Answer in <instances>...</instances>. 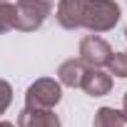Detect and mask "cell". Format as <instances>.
Returning <instances> with one entry per match:
<instances>
[{
	"label": "cell",
	"mask_w": 127,
	"mask_h": 127,
	"mask_svg": "<svg viewBox=\"0 0 127 127\" xmlns=\"http://www.w3.org/2000/svg\"><path fill=\"white\" fill-rule=\"evenodd\" d=\"M122 107H125V112H127V92H125V97H122Z\"/></svg>",
	"instance_id": "obj_13"
},
{
	"label": "cell",
	"mask_w": 127,
	"mask_h": 127,
	"mask_svg": "<svg viewBox=\"0 0 127 127\" xmlns=\"http://www.w3.org/2000/svg\"><path fill=\"white\" fill-rule=\"evenodd\" d=\"M117 127H127V122H122V125H117Z\"/></svg>",
	"instance_id": "obj_15"
},
{
	"label": "cell",
	"mask_w": 127,
	"mask_h": 127,
	"mask_svg": "<svg viewBox=\"0 0 127 127\" xmlns=\"http://www.w3.org/2000/svg\"><path fill=\"white\" fill-rule=\"evenodd\" d=\"M125 37H127V30H125Z\"/></svg>",
	"instance_id": "obj_17"
},
{
	"label": "cell",
	"mask_w": 127,
	"mask_h": 127,
	"mask_svg": "<svg viewBox=\"0 0 127 127\" xmlns=\"http://www.w3.org/2000/svg\"><path fill=\"white\" fill-rule=\"evenodd\" d=\"M13 102V87L5 82V80H0V115H3Z\"/></svg>",
	"instance_id": "obj_12"
},
{
	"label": "cell",
	"mask_w": 127,
	"mask_h": 127,
	"mask_svg": "<svg viewBox=\"0 0 127 127\" xmlns=\"http://www.w3.org/2000/svg\"><path fill=\"white\" fill-rule=\"evenodd\" d=\"M107 70L115 77H127V52H112L107 60Z\"/></svg>",
	"instance_id": "obj_11"
},
{
	"label": "cell",
	"mask_w": 127,
	"mask_h": 127,
	"mask_svg": "<svg viewBox=\"0 0 127 127\" xmlns=\"http://www.w3.org/2000/svg\"><path fill=\"white\" fill-rule=\"evenodd\" d=\"M80 87H82L90 97H105V95L112 90V77H110V72H102L100 67H87V72H85Z\"/></svg>",
	"instance_id": "obj_6"
},
{
	"label": "cell",
	"mask_w": 127,
	"mask_h": 127,
	"mask_svg": "<svg viewBox=\"0 0 127 127\" xmlns=\"http://www.w3.org/2000/svg\"><path fill=\"white\" fill-rule=\"evenodd\" d=\"M15 10H18L15 30L32 32V30H37V28L47 20V15L52 13V0H18V3H15Z\"/></svg>",
	"instance_id": "obj_3"
},
{
	"label": "cell",
	"mask_w": 127,
	"mask_h": 127,
	"mask_svg": "<svg viewBox=\"0 0 127 127\" xmlns=\"http://www.w3.org/2000/svg\"><path fill=\"white\" fill-rule=\"evenodd\" d=\"M120 23V5L115 0H87L82 28L92 32H107Z\"/></svg>",
	"instance_id": "obj_1"
},
{
	"label": "cell",
	"mask_w": 127,
	"mask_h": 127,
	"mask_svg": "<svg viewBox=\"0 0 127 127\" xmlns=\"http://www.w3.org/2000/svg\"><path fill=\"white\" fill-rule=\"evenodd\" d=\"M85 72H87V65L82 60H65L57 67V82L65 87H80Z\"/></svg>",
	"instance_id": "obj_8"
},
{
	"label": "cell",
	"mask_w": 127,
	"mask_h": 127,
	"mask_svg": "<svg viewBox=\"0 0 127 127\" xmlns=\"http://www.w3.org/2000/svg\"><path fill=\"white\" fill-rule=\"evenodd\" d=\"M3 3H8V0H0V5H3Z\"/></svg>",
	"instance_id": "obj_16"
},
{
	"label": "cell",
	"mask_w": 127,
	"mask_h": 127,
	"mask_svg": "<svg viewBox=\"0 0 127 127\" xmlns=\"http://www.w3.org/2000/svg\"><path fill=\"white\" fill-rule=\"evenodd\" d=\"M0 127H15L13 122H0Z\"/></svg>",
	"instance_id": "obj_14"
},
{
	"label": "cell",
	"mask_w": 127,
	"mask_h": 127,
	"mask_svg": "<svg viewBox=\"0 0 127 127\" xmlns=\"http://www.w3.org/2000/svg\"><path fill=\"white\" fill-rule=\"evenodd\" d=\"M127 122V112L125 110H115V107H100L95 112V120H92V127H117Z\"/></svg>",
	"instance_id": "obj_9"
},
{
	"label": "cell",
	"mask_w": 127,
	"mask_h": 127,
	"mask_svg": "<svg viewBox=\"0 0 127 127\" xmlns=\"http://www.w3.org/2000/svg\"><path fill=\"white\" fill-rule=\"evenodd\" d=\"M18 127H62V122H60V117L52 110L25 107L18 115Z\"/></svg>",
	"instance_id": "obj_7"
},
{
	"label": "cell",
	"mask_w": 127,
	"mask_h": 127,
	"mask_svg": "<svg viewBox=\"0 0 127 127\" xmlns=\"http://www.w3.org/2000/svg\"><path fill=\"white\" fill-rule=\"evenodd\" d=\"M15 23H18V10H15V5H13V3H3V5H0V35L15 30Z\"/></svg>",
	"instance_id": "obj_10"
},
{
	"label": "cell",
	"mask_w": 127,
	"mask_h": 127,
	"mask_svg": "<svg viewBox=\"0 0 127 127\" xmlns=\"http://www.w3.org/2000/svg\"><path fill=\"white\" fill-rule=\"evenodd\" d=\"M110 55H112L110 42L102 40L97 32L82 37V42H80V60L85 62L87 67H102V65H107Z\"/></svg>",
	"instance_id": "obj_4"
},
{
	"label": "cell",
	"mask_w": 127,
	"mask_h": 127,
	"mask_svg": "<svg viewBox=\"0 0 127 127\" xmlns=\"http://www.w3.org/2000/svg\"><path fill=\"white\" fill-rule=\"evenodd\" d=\"M62 100V87L52 77H40L25 90V107L35 110H52Z\"/></svg>",
	"instance_id": "obj_2"
},
{
	"label": "cell",
	"mask_w": 127,
	"mask_h": 127,
	"mask_svg": "<svg viewBox=\"0 0 127 127\" xmlns=\"http://www.w3.org/2000/svg\"><path fill=\"white\" fill-rule=\"evenodd\" d=\"M85 8H87V0H60L55 18L65 30H77V28H82Z\"/></svg>",
	"instance_id": "obj_5"
}]
</instances>
